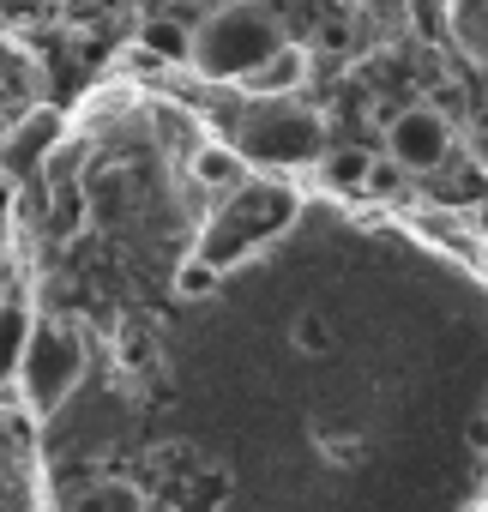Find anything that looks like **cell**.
Listing matches in <instances>:
<instances>
[{
	"label": "cell",
	"instance_id": "cell-1",
	"mask_svg": "<svg viewBox=\"0 0 488 512\" xmlns=\"http://www.w3.org/2000/svg\"><path fill=\"white\" fill-rule=\"evenodd\" d=\"M290 37L272 7L260 0H223L187 31V67L211 85H241L266 55H278Z\"/></svg>",
	"mask_w": 488,
	"mask_h": 512
},
{
	"label": "cell",
	"instance_id": "cell-2",
	"mask_svg": "<svg viewBox=\"0 0 488 512\" xmlns=\"http://www.w3.org/2000/svg\"><path fill=\"white\" fill-rule=\"evenodd\" d=\"M290 217H296V193H290V187H278V181H235L229 205H223V211H211L205 241H199L193 260H199V266H211V272L241 266L260 241L284 235V229H290Z\"/></svg>",
	"mask_w": 488,
	"mask_h": 512
},
{
	"label": "cell",
	"instance_id": "cell-3",
	"mask_svg": "<svg viewBox=\"0 0 488 512\" xmlns=\"http://www.w3.org/2000/svg\"><path fill=\"white\" fill-rule=\"evenodd\" d=\"M79 380H85V338H79V326L37 320L25 356H19V374H13V386L25 392V410L31 416H55L79 392Z\"/></svg>",
	"mask_w": 488,
	"mask_h": 512
},
{
	"label": "cell",
	"instance_id": "cell-4",
	"mask_svg": "<svg viewBox=\"0 0 488 512\" xmlns=\"http://www.w3.org/2000/svg\"><path fill=\"white\" fill-rule=\"evenodd\" d=\"M266 109H254L235 133V157L241 163H314L326 145V127L314 109H296L290 97H260Z\"/></svg>",
	"mask_w": 488,
	"mask_h": 512
},
{
	"label": "cell",
	"instance_id": "cell-5",
	"mask_svg": "<svg viewBox=\"0 0 488 512\" xmlns=\"http://www.w3.org/2000/svg\"><path fill=\"white\" fill-rule=\"evenodd\" d=\"M446 151H452V127H446V115L440 109H404V115H392V127H386V163L392 169H404V175H434L440 163H446Z\"/></svg>",
	"mask_w": 488,
	"mask_h": 512
},
{
	"label": "cell",
	"instance_id": "cell-6",
	"mask_svg": "<svg viewBox=\"0 0 488 512\" xmlns=\"http://www.w3.org/2000/svg\"><path fill=\"white\" fill-rule=\"evenodd\" d=\"M55 139H61V115L55 109H25V115H13V127H0V175L7 181H19V175H31L49 151H55Z\"/></svg>",
	"mask_w": 488,
	"mask_h": 512
},
{
	"label": "cell",
	"instance_id": "cell-7",
	"mask_svg": "<svg viewBox=\"0 0 488 512\" xmlns=\"http://www.w3.org/2000/svg\"><path fill=\"white\" fill-rule=\"evenodd\" d=\"M302 79H308V49L284 43L278 55H266L248 79H241V91H248V97H296Z\"/></svg>",
	"mask_w": 488,
	"mask_h": 512
},
{
	"label": "cell",
	"instance_id": "cell-8",
	"mask_svg": "<svg viewBox=\"0 0 488 512\" xmlns=\"http://www.w3.org/2000/svg\"><path fill=\"white\" fill-rule=\"evenodd\" d=\"M31 326H37L31 302L7 290V296H0V386H13L19 356H25V344H31Z\"/></svg>",
	"mask_w": 488,
	"mask_h": 512
},
{
	"label": "cell",
	"instance_id": "cell-9",
	"mask_svg": "<svg viewBox=\"0 0 488 512\" xmlns=\"http://www.w3.org/2000/svg\"><path fill=\"white\" fill-rule=\"evenodd\" d=\"M73 512H145V494L133 482H91L73 500Z\"/></svg>",
	"mask_w": 488,
	"mask_h": 512
},
{
	"label": "cell",
	"instance_id": "cell-10",
	"mask_svg": "<svg viewBox=\"0 0 488 512\" xmlns=\"http://www.w3.org/2000/svg\"><path fill=\"white\" fill-rule=\"evenodd\" d=\"M193 175H199L205 187H235V181H241V157L223 151V145H211V151L193 157Z\"/></svg>",
	"mask_w": 488,
	"mask_h": 512
},
{
	"label": "cell",
	"instance_id": "cell-11",
	"mask_svg": "<svg viewBox=\"0 0 488 512\" xmlns=\"http://www.w3.org/2000/svg\"><path fill=\"white\" fill-rule=\"evenodd\" d=\"M211 284H217V272H211V266H199V260L181 272V290H187V296H199V290H211Z\"/></svg>",
	"mask_w": 488,
	"mask_h": 512
}]
</instances>
